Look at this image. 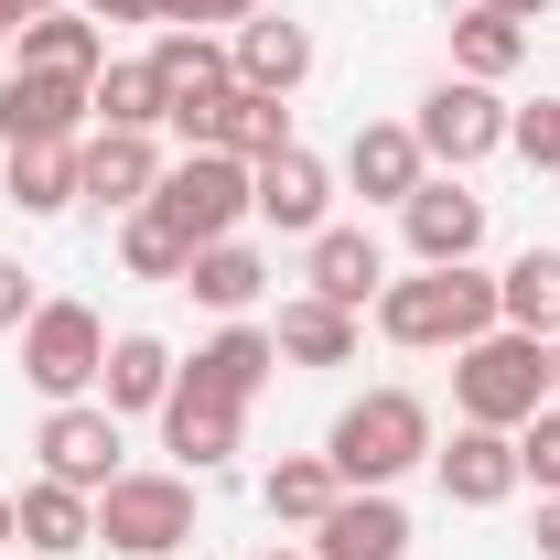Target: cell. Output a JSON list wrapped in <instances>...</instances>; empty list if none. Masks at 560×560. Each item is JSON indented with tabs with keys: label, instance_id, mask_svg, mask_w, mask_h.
Here are the masks:
<instances>
[{
	"label": "cell",
	"instance_id": "obj_25",
	"mask_svg": "<svg viewBox=\"0 0 560 560\" xmlns=\"http://www.w3.org/2000/svg\"><path fill=\"white\" fill-rule=\"evenodd\" d=\"M151 75H162V97H173V108H195V97H226V86H237V66L215 55L206 33H184V22H162V44H151Z\"/></svg>",
	"mask_w": 560,
	"mask_h": 560
},
{
	"label": "cell",
	"instance_id": "obj_19",
	"mask_svg": "<svg viewBox=\"0 0 560 560\" xmlns=\"http://www.w3.org/2000/svg\"><path fill=\"white\" fill-rule=\"evenodd\" d=\"M270 346L291 355V366H355V313L324 302V291H302V302H280Z\"/></svg>",
	"mask_w": 560,
	"mask_h": 560
},
{
	"label": "cell",
	"instance_id": "obj_12",
	"mask_svg": "<svg viewBox=\"0 0 560 560\" xmlns=\"http://www.w3.org/2000/svg\"><path fill=\"white\" fill-rule=\"evenodd\" d=\"M399 226H410L420 270H453V259L486 248V195H464V173H453V184H420L410 206H399Z\"/></svg>",
	"mask_w": 560,
	"mask_h": 560
},
{
	"label": "cell",
	"instance_id": "obj_17",
	"mask_svg": "<svg viewBox=\"0 0 560 560\" xmlns=\"http://www.w3.org/2000/svg\"><path fill=\"white\" fill-rule=\"evenodd\" d=\"M11 517H22V550H55V560H66V550H97V495L55 486V475L11 495Z\"/></svg>",
	"mask_w": 560,
	"mask_h": 560
},
{
	"label": "cell",
	"instance_id": "obj_8",
	"mask_svg": "<svg viewBox=\"0 0 560 560\" xmlns=\"http://www.w3.org/2000/svg\"><path fill=\"white\" fill-rule=\"evenodd\" d=\"M44 475L55 486H75V495H108L119 486V410L108 399H55V420H44Z\"/></svg>",
	"mask_w": 560,
	"mask_h": 560
},
{
	"label": "cell",
	"instance_id": "obj_39",
	"mask_svg": "<svg viewBox=\"0 0 560 560\" xmlns=\"http://www.w3.org/2000/svg\"><path fill=\"white\" fill-rule=\"evenodd\" d=\"M486 11H506V22H539V11H550V0H486Z\"/></svg>",
	"mask_w": 560,
	"mask_h": 560
},
{
	"label": "cell",
	"instance_id": "obj_15",
	"mask_svg": "<svg viewBox=\"0 0 560 560\" xmlns=\"http://www.w3.org/2000/svg\"><path fill=\"white\" fill-rule=\"evenodd\" d=\"M270 366H280V346L259 335V324H226L215 346H195L184 388H195V399H215V410H248V399L270 388Z\"/></svg>",
	"mask_w": 560,
	"mask_h": 560
},
{
	"label": "cell",
	"instance_id": "obj_28",
	"mask_svg": "<svg viewBox=\"0 0 560 560\" xmlns=\"http://www.w3.org/2000/svg\"><path fill=\"white\" fill-rule=\"evenodd\" d=\"M517 55H528V22H506V11H486V0L453 22V75L495 86V75H517Z\"/></svg>",
	"mask_w": 560,
	"mask_h": 560
},
{
	"label": "cell",
	"instance_id": "obj_42",
	"mask_svg": "<svg viewBox=\"0 0 560 560\" xmlns=\"http://www.w3.org/2000/svg\"><path fill=\"white\" fill-rule=\"evenodd\" d=\"M11 33H22V11H11V0H0V44H11Z\"/></svg>",
	"mask_w": 560,
	"mask_h": 560
},
{
	"label": "cell",
	"instance_id": "obj_23",
	"mask_svg": "<svg viewBox=\"0 0 560 560\" xmlns=\"http://www.w3.org/2000/svg\"><path fill=\"white\" fill-rule=\"evenodd\" d=\"M237 431H248V410H215V399H195V388L173 377V399H162V442H173L195 475H215V464L237 453Z\"/></svg>",
	"mask_w": 560,
	"mask_h": 560
},
{
	"label": "cell",
	"instance_id": "obj_30",
	"mask_svg": "<svg viewBox=\"0 0 560 560\" xmlns=\"http://www.w3.org/2000/svg\"><path fill=\"white\" fill-rule=\"evenodd\" d=\"M259 495H270V517H280V528H313V517L346 495V475H335L324 453H291V464H270V486H259Z\"/></svg>",
	"mask_w": 560,
	"mask_h": 560
},
{
	"label": "cell",
	"instance_id": "obj_44",
	"mask_svg": "<svg viewBox=\"0 0 560 560\" xmlns=\"http://www.w3.org/2000/svg\"><path fill=\"white\" fill-rule=\"evenodd\" d=\"M259 560H313V550H259Z\"/></svg>",
	"mask_w": 560,
	"mask_h": 560
},
{
	"label": "cell",
	"instance_id": "obj_38",
	"mask_svg": "<svg viewBox=\"0 0 560 560\" xmlns=\"http://www.w3.org/2000/svg\"><path fill=\"white\" fill-rule=\"evenodd\" d=\"M539 560H560V495H539Z\"/></svg>",
	"mask_w": 560,
	"mask_h": 560
},
{
	"label": "cell",
	"instance_id": "obj_7",
	"mask_svg": "<svg viewBox=\"0 0 560 560\" xmlns=\"http://www.w3.org/2000/svg\"><path fill=\"white\" fill-rule=\"evenodd\" d=\"M420 151L431 162H453V173H475L486 151H506V108H495V86H475V75H442L431 97H420Z\"/></svg>",
	"mask_w": 560,
	"mask_h": 560
},
{
	"label": "cell",
	"instance_id": "obj_6",
	"mask_svg": "<svg viewBox=\"0 0 560 560\" xmlns=\"http://www.w3.org/2000/svg\"><path fill=\"white\" fill-rule=\"evenodd\" d=\"M97 366H108V324H97L86 302H33V324H22V377H33L44 399H86Z\"/></svg>",
	"mask_w": 560,
	"mask_h": 560
},
{
	"label": "cell",
	"instance_id": "obj_27",
	"mask_svg": "<svg viewBox=\"0 0 560 560\" xmlns=\"http://www.w3.org/2000/svg\"><path fill=\"white\" fill-rule=\"evenodd\" d=\"M97 130H162L173 119V97H162V75H151V55H130V66H97Z\"/></svg>",
	"mask_w": 560,
	"mask_h": 560
},
{
	"label": "cell",
	"instance_id": "obj_13",
	"mask_svg": "<svg viewBox=\"0 0 560 560\" xmlns=\"http://www.w3.org/2000/svg\"><path fill=\"white\" fill-rule=\"evenodd\" d=\"M151 184H162V151L151 130H86L75 140V195H97V206H151Z\"/></svg>",
	"mask_w": 560,
	"mask_h": 560
},
{
	"label": "cell",
	"instance_id": "obj_36",
	"mask_svg": "<svg viewBox=\"0 0 560 560\" xmlns=\"http://www.w3.org/2000/svg\"><path fill=\"white\" fill-rule=\"evenodd\" d=\"M33 324V280H22V259H0V335H22Z\"/></svg>",
	"mask_w": 560,
	"mask_h": 560
},
{
	"label": "cell",
	"instance_id": "obj_5",
	"mask_svg": "<svg viewBox=\"0 0 560 560\" xmlns=\"http://www.w3.org/2000/svg\"><path fill=\"white\" fill-rule=\"evenodd\" d=\"M97 539L130 560H173L195 539V475H119L97 495Z\"/></svg>",
	"mask_w": 560,
	"mask_h": 560
},
{
	"label": "cell",
	"instance_id": "obj_34",
	"mask_svg": "<svg viewBox=\"0 0 560 560\" xmlns=\"http://www.w3.org/2000/svg\"><path fill=\"white\" fill-rule=\"evenodd\" d=\"M517 475L539 495H560V410H528L517 420Z\"/></svg>",
	"mask_w": 560,
	"mask_h": 560
},
{
	"label": "cell",
	"instance_id": "obj_21",
	"mask_svg": "<svg viewBox=\"0 0 560 560\" xmlns=\"http://www.w3.org/2000/svg\"><path fill=\"white\" fill-rule=\"evenodd\" d=\"M173 377H184V366H173L162 335H119L108 366H97V388H108V410H119V420H130V410H162V399H173Z\"/></svg>",
	"mask_w": 560,
	"mask_h": 560
},
{
	"label": "cell",
	"instance_id": "obj_16",
	"mask_svg": "<svg viewBox=\"0 0 560 560\" xmlns=\"http://www.w3.org/2000/svg\"><path fill=\"white\" fill-rule=\"evenodd\" d=\"M431 464H442V495H453V506H506V495L528 486V475H517V431H475V420H464L453 453H431Z\"/></svg>",
	"mask_w": 560,
	"mask_h": 560
},
{
	"label": "cell",
	"instance_id": "obj_33",
	"mask_svg": "<svg viewBox=\"0 0 560 560\" xmlns=\"http://www.w3.org/2000/svg\"><path fill=\"white\" fill-rule=\"evenodd\" d=\"M506 151H517V162H539V173H560V97L506 108Z\"/></svg>",
	"mask_w": 560,
	"mask_h": 560
},
{
	"label": "cell",
	"instance_id": "obj_31",
	"mask_svg": "<svg viewBox=\"0 0 560 560\" xmlns=\"http://www.w3.org/2000/svg\"><path fill=\"white\" fill-rule=\"evenodd\" d=\"M119 259H130V280H184V270H195V237L162 226L151 206H130V215H119Z\"/></svg>",
	"mask_w": 560,
	"mask_h": 560
},
{
	"label": "cell",
	"instance_id": "obj_32",
	"mask_svg": "<svg viewBox=\"0 0 560 560\" xmlns=\"http://www.w3.org/2000/svg\"><path fill=\"white\" fill-rule=\"evenodd\" d=\"M215 151H237V162H270V151H291V119H280V97L237 86V97H226V130H215Z\"/></svg>",
	"mask_w": 560,
	"mask_h": 560
},
{
	"label": "cell",
	"instance_id": "obj_20",
	"mask_svg": "<svg viewBox=\"0 0 560 560\" xmlns=\"http://www.w3.org/2000/svg\"><path fill=\"white\" fill-rule=\"evenodd\" d=\"M313 291H324V302H346V313H366V302L388 291L377 237H366V226H324V237H313Z\"/></svg>",
	"mask_w": 560,
	"mask_h": 560
},
{
	"label": "cell",
	"instance_id": "obj_24",
	"mask_svg": "<svg viewBox=\"0 0 560 560\" xmlns=\"http://www.w3.org/2000/svg\"><path fill=\"white\" fill-rule=\"evenodd\" d=\"M108 66V33L86 22V11H44V22H22V75H97Z\"/></svg>",
	"mask_w": 560,
	"mask_h": 560
},
{
	"label": "cell",
	"instance_id": "obj_35",
	"mask_svg": "<svg viewBox=\"0 0 560 560\" xmlns=\"http://www.w3.org/2000/svg\"><path fill=\"white\" fill-rule=\"evenodd\" d=\"M162 22H184V33L195 22H259V0H162Z\"/></svg>",
	"mask_w": 560,
	"mask_h": 560
},
{
	"label": "cell",
	"instance_id": "obj_2",
	"mask_svg": "<svg viewBox=\"0 0 560 560\" xmlns=\"http://www.w3.org/2000/svg\"><path fill=\"white\" fill-rule=\"evenodd\" d=\"M453 410L475 420V431H517L528 410H550V346L517 335V324L453 346Z\"/></svg>",
	"mask_w": 560,
	"mask_h": 560
},
{
	"label": "cell",
	"instance_id": "obj_29",
	"mask_svg": "<svg viewBox=\"0 0 560 560\" xmlns=\"http://www.w3.org/2000/svg\"><path fill=\"white\" fill-rule=\"evenodd\" d=\"M0 195H11L22 215H66V206H75V140H44V151H11Z\"/></svg>",
	"mask_w": 560,
	"mask_h": 560
},
{
	"label": "cell",
	"instance_id": "obj_10",
	"mask_svg": "<svg viewBox=\"0 0 560 560\" xmlns=\"http://www.w3.org/2000/svg\"><path fill=\"white\" fill-rule=\"evenodd\" d=\"M313 560H410V506L388 486H346L313 517Z\"/></svg>",
	"mask_w": 560,
	"mask_h": 560
},
{
	"label": "cell",
	"instance_id": "obj_26",
	"mask_svg": "<svg viewBox=\"0 0 560 560\" xmlns=\"http://www.w3.org/2000/svg\"><path fill=\"white\" fill-rule=\"evenodd\" d=\"M184 291H195L206 313H248V302L270 291V259H259V248H237V237H215V248H195Z\"/></svg>",
	"mask_w": 560,
	"mask_h": 560
},
{
	"label": "cell",
	"instance_id": "obj_40",
	"mask_svg": "<svg viewBox=\"0 0 560 560\" xmlns=\"http://www.w3.org/2000/svg\"><path fill=\"white\" fill-rule=\"evenodd\" d=\"M11 539H22V517H11V495H0V560H11Z\"/></svg>",
	"mask_w": 560,
	"mask_h": 560
},
{
	"label": "cell",
	"instance_id": "obj_4",
	"mask_svg": "<svg viewBox=\"0 0 560 560\" xmlns=\"http://www.w3.org/2000/svg\"><path fill=\"white\" fill-rule=\"evenodd\" d=\"M151 215H162V226H184L195 248L237 237V226H248V162H237V151H184V162H162Z\"/></svg>",
	"mask_w": 560,
	"mask_h": 560
},
{
	"label": "cell",
	"instance_id": "obj_41",
	"mask_svg": "<svg viewBox=\"0 0 560 560\" xmlns=\"http://www.w3.org/2000/svg\"><path fill=\"white\" fill-rule=\"evenodd\" d=\"M11 11H22V22H44V11H66V0H11Z\"/></svg>",
	"mask_w": 560,
	"mask_h": 560
},
{
	"label": "cell",
	"instance_id": "obj_9",
	"mask_svg": "<svg viewBox=\"0 0 560 560\" xmlns=\"http://www.w3.org/2000/svg\"><path fill=\"white\" fill-rule=\"evenodd\" d=\"M97 75H0V140L11 151H44V140H86V119H97V97H86Z\"/></svg>",
	"mask_w": 560,
	"mask_h": 560
},
{
	"label": "cell",
	"instance_id": "obj_3",
	"mask_svg": "<svg viewBox=\"0 0 560 560\" xmlns=\"http://www.w3.org/2000/svg\"><path fill=\"white\" fill-rule=\"evenodd\" d=\"M324 464H335L346 486H399L410 464H431V410H420L410 388H366V399L324 431Z\"/></svg>",
	"mask_w": 560,
	"mask_h": 560
},
{
	"label": "cell",
	"instance_id": "obj_14",
	"mask_svg": "<svg viewBox=\"0 0 560 560\" xmlns=\"http://www.w3.org/2000/svg\"><path fill=\"white\" fill-rule=\"evenodd\" d=\"M346 184L366 195V206H410L420 184H431V151H420V130H399V119H366V130L346 140Z\"/></svg>",
	"mask_w": 560,
	"mask_h": 560
},
{
	"label": "cell",
	"instance_id": "obj_22",
	"mask_svg": "<svg viewBox=\"0 0 560 560\" xmlns=\"http://www.w3.org/2000/svg\"><path fill=\"white\" fill-rule=\"evenodd\" d=\"M495 313L517 324V335H560V248H517L506 270H495Z\"/></svg>",
	"mask_w": 560,
	"mask_h": 560
},
{
	"label": "cell",
	"instance_id": "obj_11",
	"mask_svg": "<svg viewBox=\"0 0 560 560\" xmlns=\"http://www.w3.org/2000/svg\"><path fill=\"white\" fill-rule=\"evenodd\" d=\"M324 206H335V173L291 140L270 162H248V215H270L280 237H324Z\"/></svg>",
	"mask_w": 560,
	"mask_h": 560
},
{
	"label": "cell",
	"instance_id": "obj_43",
	"mask_svg": "<svg viewBox=\"0 0 560 560\" xmlns=\"http://www.w3.org/2000/svg\"><path fill=\"white\" fill-rule=\"evenodd\" d=\"M550 399H560V335H550Z\"/></svg>",
	"mask_w": 560,
	"mask_h": 560
},
{
	"label": "cell",
	"instance_id": "obj_37",
	"mask_svg": "<svg viewBox=\"0 0 560 560\" xmlns=\"http://www.w3.org/2000/svg\"><path fill=\"white\" fill-rule=\"evenodd\" d=\"M75 11H86L97 33H108V22H162V0H75Z\"/></svg>",
	"mask_w": 560,
	"mask_h": 560
},
{
	"label": "cell",
	"instance_id": "obj_18",
	"mask_svg": "<svg viewBox=\"0 0 560 560\" xmlns=\"http://www.w3.org/2000/svg\"><path fill=\"white\" fill-rule=\"evenodd\" d=\"M237 86H259V97H291L302 75H313V33L302 22H237Z\"/></svg>",
	"mask_w": 560,
	"mask_h": 560
},
{
	"label": "cell",
	"instance_id": "obj_1",
	"mask_svg": "<svg viewBox=\"0 0 560 560\" xmlns=\"http://www.w3.org/2000/svg\"><path fill=\"white\" fill-rule=\"evenodd\" d=\"M495 324H506V313H495V270H475V259L377 291V335H388V346H475Z\"/></svg>",
	"mask_w": 560,
	"mask_h": 560
}]
</instances>
